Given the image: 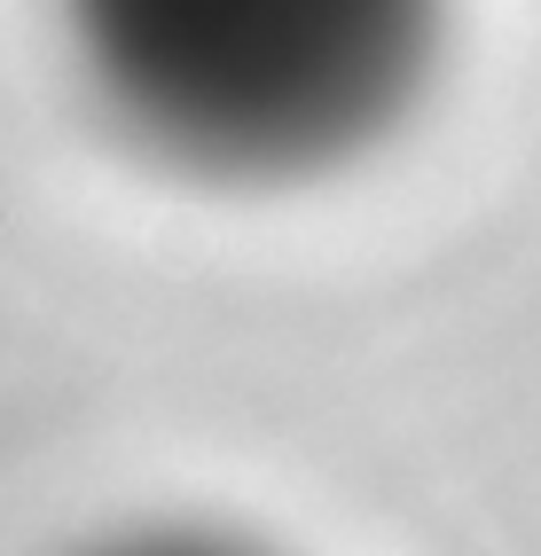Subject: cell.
<instances>
[{
    "mask_svg": "<svg viewBox=\"0 0 541 556\" xmlns=\"http://www.w3.org/2000/svg\"><path fill=\"white\" fill-rule=\"evenodd\" d=\"M95 94L212 180L338 165L416 94L440 0H63Z\"/></svg>",
    "mask_w": 541,
    "mask_h": 556,
    "instance_id": "6da1fadb",
    "label": "cell"
}]
</instances>
